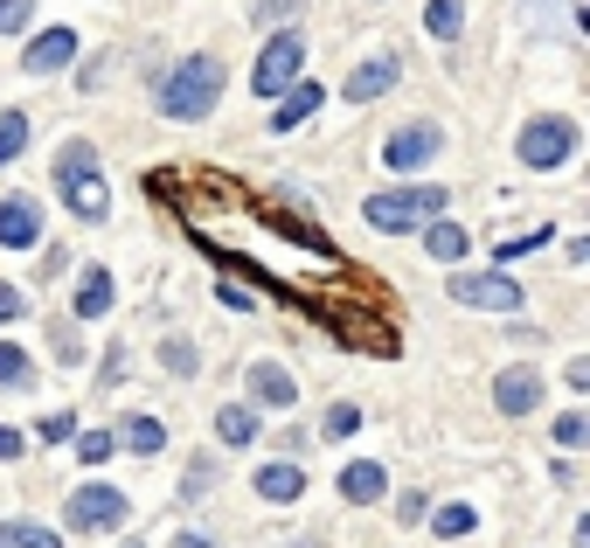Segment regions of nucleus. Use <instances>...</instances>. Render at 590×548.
Instances as JSON below:
<instances>
[{"mask_svg":"<svg viewBox=\"0 0 590 548\" xmlns=\"http://www.w3.org/2000/svg\"><path fill=\"white\" fill-rule=\"evenodd\" d=\"M445 292H452L458 306H479V312H521V299H528L507 271H452Z\"/></svg>","mask_w":590,"mask_h":548,"instance_id":"7","label":"nucleus"},{"mask_svg":"<svg viewBox=\"0 0 590 548\" xmlns=\"http://www.w3.org/2000/svg\"><path fill=\"white\" fill-rule=\"evenodd\" d=\"M0 458H21V431H8V424H0Z\"/></svg>","mask_w":590,"mask_h":548,"instance_id":"35","label":"nucleus"},{"mask_svg":"<svg viewBox=\"0 0 590 548\" xmlns=\"http://www.w3.org/2000/svg\"><path fill=\"white\" fill-rule=\"evenodd\" d=\"M299 70H306V35H299V29H278V35L265 42L258 70H250V91H258V97H278L286 84H299Z\"/></svg>","mask_w":590,"mask_h":548,"instance_id":"6","label":"nucleus"},{"mask_svg":"<svg viewBox=\"0 0 590 548\" xmlns=\"http://www.w3.org/2000/svg\"><path fill=\"white\" fill-rule=\"evenodd\" d=\"M174 548H216L209 535H182V541H174Z\"/></svg>","mask_w":590,"mask_h":548,"instance_id":"36","label":"nucleus"},{"mask_svg":"<svg viewBox=\"0 0 590 548\" xmlns=\"http://www.w3.org/2000/svg\"><path fill=\"white\" fill-rule=\"evenodd\" d=\"M320 104H327V91H320V84H306V76H299V84H286V91H278V118H271V133H292V125H306V118L320 112Z\"/></svg>","mask_w":590,"mask_h":548,"instance_id":"13","label":"nucleus"},{"mask_svg":"<svg viewBox=\"0 0 590 548\" xmlns=\"http://www.w3.org/2000/svg\"><path fill=\"white\" fill-rule=\"evenodd\" d=\"M63 520H70L76 535H118L125 520H133V500H125L118 486H76L70 507H63Z\"/></svg>","mask_w":590,"mask_h":548,"instance_id":"5","label":"nucleus"},{"mask_svg":"<svg viewBox=\"0 0 590 548\" xmlns=\"http://www.w3.org/2000/svg\"><path fill=\"white\" fill-rule=\"evenodd\" d=\"M0 548H63L56 528H35V520H8L0 528Z\"/></svg>","mask_w":590,"mask_h":548,"instance_id":"23","label":"nucleus"},{"mask_svg":"<svg viewBox=\"0 0 590 548\" xmlns=\"http://www.w3.org/2000/svg\"><path fill=\"white\" fill-rule=\"evenodd\" d=\"M438 146H445V133H438L431 118H417V125H403V133H390V146H382V167H390V174H417V167L438 161Z\"/></svg>","mask_w":590,"mask_h":548,"instance_id":"8","label":"nucleus"},{"mask_svg":"<svg viewBox=\"0 0 590 548\" xmlns=\"http://www.w3.org/2000/svg\"><path fill=\"white\" fill-rule=\"evenodd\" d=\"M118 445H112V431H84V437H76V458H84V465H105Z\"/></svg>","mask_w":590,"mask_h":548,"instance_id":"27","label":"nucleus"},{"mask_svg":"<svg viewBox=\"0 0 590 548\" xmlns=\"http://www.w3.org/2000/svg\"><path fill=\"white\" fill-rule=\"evenodd\" d=\"M535 403H542V369L515 361V369H500V375H494V410H500V416H528Z\"/></svg>","mask_w":590,"mask_h":548,"instance_id":"9","label":"nucleus"},{"mask_svg":"<svg viewBox=\"0 0 590 548\" xmlns=\"http://www.w3.org/2000/svg\"><path fill=\"white\" fill-rule=\"evenodd\" d=\"M258 21H278V29H286V21L299 14V0H258V8H250Z\"/></svg>","mask_w":590,"mask_h":548,"instance_id":"31","label":"nucleus"},{"mask_svg":"<svg viewBox=\"0 0 590 548\" xmlns=\"http://www.w3.org/2000/svg\"><path fill=\"white\" fill-rule=\"evenodd\" d=\"M577 118H556V112H542V118H528L521 125V139H515V153H521V167H535V174H556L562 161L577 153Z\"/></svg>","mask_w":590,"mask_h":548,"instance_id":"3","label":"nucleus"},{"mask_svg":"<svg viewBox=\"0 0 590 548\" xmlns=\"http://www.w3.org/2000/svg\"><path fill=\"white\" fill-rule=\"evenodd\" d=\"M70 56H76V29H42L29 42V56H21V70H29V76H56Z\"/></svg>","mask_w":590,"mask_h":548,"instance_id":"11","label":"nucleus"},{"mask_svg":"<svg viewBox=\"0 0 590 548\" xmlns=\"http://www.w3.org/2000/svg\"><path fill=\"white\" fill-rule=\"evenodd\" d=\"M354 431H362V410H354V403H333V410H327V437H354Z\"/></svg>","mask_w":590,"mask_h":548,"instance_id":"28","label":"nucleus"},{"mask_svg":"<svg viewBox=\"0 0 590 548\" xmlns=\"http://www.w3.org/2000/svg\"><path fill=\"white\" fill-rule=\"evenodd\" d=\"M0 244H8V250H35L42 244V201L35 195H8V201H0Z\"/></svg>","mask_w":590,"mask_h":548,"instance_id":"10","label":"nucleus"},{"mask_svg":"<svg viewBox=\"0 0 590 548\" xmlns=\"http://www.w3.org/2000/svg\"><path fill=\"white\" fill-rule=\"evenodd\" d=\"M0 382H8V389H29L35 382V361L21 354L14 341H0Z\"/></svg>","mask_w":590,"mask_h":548,"instance_id":"25","label":"nucleus"},{"mask_svg":"<svg viewBox=\"0 0 590 548\" xmlns=\"http://www.w3.org/2000/svg\"><path fill=\"white\" fill-rule=\"evenodd\" d=\"M21 146H29V112H0V167H14Z\"/></svg>","mask_w":590,"mask_h":548,"instance_id":"22","label":"nucleus"},{"mask_svg":"<svg viewBox=\"0 0 590 548\" xmlns=\"http://www.w3.org/2000/svg\"><path fill=\"white\" fill-rule=\"evenodd\" d=\"M56 188H63V201H70L76 223H105V216H112V188H105L97 153H91L84 139H70V146L56 153Z\"/></svg>","mask_w":590,"mask_h":548,"instance_id":"2","label":"nucleus"},{"mask_svg":"<svg viewBox=\"0 0 590 548\" xmlns=\"http://www.w3.org/2000/svg\"><path fill=\"white\" fill-rule=\"evenodd\" d=\"M112 312V271H84L76 278V320H105Z\"/></svg>","mask_w":590,"mask_h":548,"instance_id":"18","label":"nucleus"},{"mask_svg":"<svg viewBox=\"0 0 590 548\" xmlns=\"http://www.w3.org/2000/svg\"><path fill=\"white\" fill-rule=\"evenodd\" d=\"M161 361H167L174 375H195V348H188V341H167V348H161Z\"/></svg>","mask_w":590,"mask_h":548,"instance_id":"30","label":"nucleus"},{"mask_svg":"<svg viewBox=\"0 0 590 548\" xmlns=\"http://www.w3.org/2000/svg\"><path fill=\"white\" fill-rule=\"evenodd\" d=\"M250 396H258V410H292L299 382L278 369V361H250Z\"/></svg>","mask_w":590,"mask_h":548,"instance_id":"12","label":"nucleus"},{"mask_svg":"<svg viewBox=\"0 0 590 548\" xmlns=\"http://www.w3.org/2000/svg\"><path fill=\"white\" fill-rule=\"evenodd\" d=\"M382 493H390V473H382L375 458H354L348 473H341V500H348V507H375Z\"/></svg>","mask_w":590,"mask_h":548,"instance_id":"14","label":"nucleus"},{"mask_svg":"<svg viewBox=\"0 0 590 548\" xmlns=\"http://www.w3.org/2000/svg\"><path fill=\"white\" fill-rule=\"evenodd\" d=\"M112 445H125L133 458H153V452L167 445V424H161V416H146V410H133V416L118 424V437H112Z\"/></svg>","mask_w":590,"mask_h":548,"instance_id":"15","label":"nucleus"},{"mask_svg":"<svg viewBox=\"0 0 590 548\" xmlns=\"http://www.w3.org/2000/svg\"><path fill=\"white\" fill-rule=\"evenodd\" d=\"M258 500H306V473L299 465H258Z\"/></svg>","mask_w":590,"mask_h":548,"instance_id":"16","label":"nucleus"},{"mask_svg":"<svg viewBox=\"0 0 590 548\" xmlns=\"http://www.w3.org/2000/svg\"><path fill=\"white\" fill-rule=\"evenodd\" d=\"M216 437H222V445H250V437H258V410H250V403H229V410L216 416Z\"/></svg>","mask_w":590,"mask_h":548,"instance_id":"20","label":"nucleus"},{"mask_svg":"<svg viewBox=\"0 0 590 548\" xmlns=\"http://www.w3.org/2000/svg\"><path fill=\"white\" fill-rule=\"evenodd\" d=\"M35 437H49V445H56V437H70V416H63V410H56V416H42V431H35Z\"/></svg>","mask_w":590,"mask_h":548,"instance_id":"34","label":"nucleus"},{"mask_svg":"<svg viewBox=\"0 0 590 548\" xmlns=\"http://www.w3.org/2000/svg\"><path fill=\"white\" fill-rule=\"evenodd\" d=\"M431 528H438L445 541H458V535H473V528H479V514H473L466 500H452V507H438V514H431Z\"/></svg>","mask_w":590,"mask_h":548,"instance_id":"24","label":"nucleus"},{"mask_svg":"<svg viewBox=\"0 0 590 548\" xmlns=\"http://www.w3.org/2000/svg\"><path fill=\"white\" fill-rule=\"evenodd\" d=\"M216 97H222V63L216 56H188V63H174V76L161 84V118L195 125V118L216 112Z\"/></svg>","mask_w":590,"mask_h":548,"instance_id":"1","label":"nucleus"},{"mask_svg":"<svg viewBox=\"0 0 590 548\" xmlns=\"http://www.w3.org/2000/svg\"><path fill=\"white\" fill-rule=\"evenodd\" d=\"M29 8H35V0H0V35H21V29H29Z\"/></svg>","mask_w":590,"mask_h":548,"instance_id":"29","label":"nucleus"},{"mask_svg":"<svg viewBox=\"0 0 590 548\" xmlns=\"http://www.w3.org/2000/svg\"><path fill=\"white\" fill-rule=\"evenodd\" d=\"M542 244H549V229H528V237H507L500 257H528V250H542Z\"/></svg>","mask_w":590,"mask_h":548,"instance_id":"32","label":"nucleus"},{"mask_svg":"<svg viewBox=\"0 0 590 548\" xmlns=\"http://www.w3.org/2000/svg\"><path fill=\"white\" fill-rule=\"evenodd\" d=\"M369 229H424L431 216H445V188H390L362 201Z\"/></svg>","mask_w":590,"mask_h":548,"instance_id":"4","label":"nucleus"},{"mask_svg":"<svg viewBox=\"0 0 590 548\" xmlns=\"http://www.w3.org/2000/svg\"><path fill=\"white\" fill-rule=\"evenodd\" d=\"M583 437H590V416H583V410H570V416H556V445H562V452H577Z\"/></svg>","mask_w":590,"mask_h":548,"instance_id":"26","label":"nucleus"},{"mask_svg":"<svg viewBox=\"0 0 590 548\" xmlns=\"http://www.w3.org/2000/svg\"><path fill=\"white\" fill-rule=\"evenodd\" d=\"M466 229H458V223H438V216H431V229H424V250L431 257H445V265H458V257H466Z\"/></svg>","mask_w":590,"mask_h":548,"instance_id":"19","label":"nucleus"},{"mask_svg":"<svg viewBox=\"0 0 590 548\" xmlns=\"http://www.w3.org/2000/svg\"><path fill=\"white\" fill-rule=\"evenodd\" d=\"M21 312H29V299H21V285H8V278H0V320H21Z\"/></svg>","mask_w":590,"mask_h":548,"instance_id":"33","label":"nucleus"},{"mask_svg":"<svg viewBox=\"0 0 590 548\" xmlns=\"http://www.w3.org/2000/svg\"><path fill=\"white\" fill-rule=\"evenodd\" d=\"M424 21H431V35H438V42H458V29H466V0H431Z\"/></svg>","mask_w":590,"mask_h":548,"instance_id":"21","label":"nucleus"},{"mask_svg":"<svg viewBox=\"0 0 590 548\" xmlns=\"http://www.w3.org/2000/svg\"><path fill=\"white\" fill-rule=\"evenodd\" d=\"M396 76H403V70H396V56H375V63H362V70L348 76V97H354V104H369V97H382V91H390Z\"/></svg>","mask_w":590,"mask_h":548,"instance_id":"17","label":"nucleus"}]
</instances>
